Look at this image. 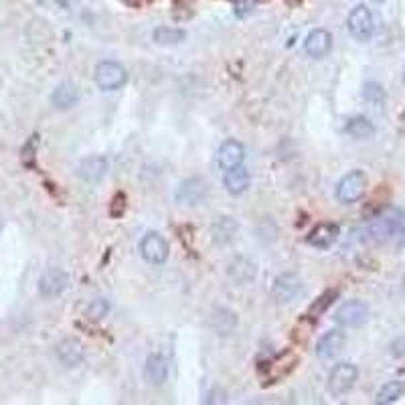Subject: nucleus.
Masks as SVG:
<instances>
[{
  "label": "nucleus",
  "mask_w": 405,
  "mask_h": 405,
  "mask_svg": "<svg viewBox=\"0 0 405 405\" xmlns=\"http://www.w3.org/2000/svg\"><path fill=\"white\" fill-rule=\"evenodd\" d=\"M363 98L367 99L373 106H381L385 101V89L377 81H367L363 87Z\"/></svg>",
  "instance_id": "27"
},
{
  "label": "nucleus",
  "mask_w": 405,
  "mask_h": 405,
  "mask_svg": "<svg viewBox=\"0 0 405 405\" xmlns=\"http://www.w3.org/2000/svg\"><path fill=\"white\" fill-rule=\"evenodd\" d=\"M69 286V276L61 268H51L39 280V292L43 298H57L61 296Z\"/></svg>",
  "instance_id": "8"
},
{
  "label": "nucleus",
  "mask_w": 405,
  "mask_h": 405,
  "mask_svg": "<svg viewBox=\"0 0 405 405\" xmlns=\"http://www.w3.org/2000/svg\"><path fill=\"white\" fill-rule=\"evenodd\" d=\"M244 159H246V148L237 140H225L217 150V164L223 171H231V169L241 166Z\"/></svg>",
  "instance_id": "11"
},
{
  "label": "nucleus",
  "mask_w": 405,
  "mask_h": 405,
  "mask_svg": "<svg viewBox=\"0 0 405 405\" xmlns=\"http://www.w3.org/2000/svg\"><path fill=\"white\" fill-rule=\"evenodd\" d=\"M256 4H254V0H244V2H237L235 4V13L239 14V16H246V14L251 13V9H254Z\"/></svg>",
  "instance_id": "30"
},
{
  "label": "nucleus",
  "mask_w": 405,
  "mask_h": 405,
  "mask_svg": "<svg viewBox=\"0 0 405 405\" xmlns=\"http://www.w3.org/2000/svg\"><path fill=\"white\" fill-rule=\"evenodd\" d=\"M334 298H336V292H334V290L324 292V294L320 296L319 300H314V304L310 306V316H319V314H322V312L334 302Z\"/></svg>",
  "instance_id": "28"
},
{
  "label": "nucleus",
  "mask_w": 405,
  "mask_h": 405,
  "mask_svg": "<svg viewBox=\"0 0 405 405\" xmlns=\"http://www.w3.org/2000/svg\"><path fill=\"white\" fill-rule=\"evenodd\" d=\"M346 29H349L351 37L356 39V41H361V43L369 41V39L373 37V33H375V21H373L371 9H367L365 4L355 6V9L349 13Z\"/></svg>",
  "instance_id": "4"
},
{
  "label": "nucleus",
  "mask_w": 405,
  "mask_h": 405,
  "mask_svg": "<svg viewBox=\"0 0 405 405\" xmlns=\"http://www.w3.org/2000/svg\"><path fill=\"white\" fill-rule=\"evenodd\" d=\"M344 132L351 136V138H355V140H369V138L375 136V126L365 116H355V118H351L346 122Z\"/></svg>",
  "instance_id": "22"
},
{
  "label": "nucleus",
  "mask_w": 405,
  "mask_h": 405,
  "mask_svg": "<svg viewBox=\"0 0 405 405\" xmlns=\"http://www.w3.org/2000/svg\"><path fill=\"white\" fill-rule=\"evenodd\" d=\"M205 195H207V183L201 176H191L176 189V201L181 205H189V207L199 205L205 199Z\"/></svg>",
  "instance_id": "9"
},
{
  "label": "nucleus",
  "mask_w": 405,
  "mask_h": 405,
  "mask_svg": "<svg viewBox=\"0 0 405 405\" xmlns=\"http://www.w3.org/2000/svg\"><path fill=\"white\" fill-rule=\"evenodd\" d=\"M144 377L150 385L162 387L169 381V361L159 353L148 356L146 365H144Z\"/></svg>",
  "instance_id": "14"
},
{
  "label": "nucleus",
  "mask_w": 405,
  "mask_h": 405,
  "mask_svg": "<svg viewBox=\"0 0 405 405\" xmlns=\"http://www.w3.org/2000/svg\"><path fill=\"white\" fill-rule=\"evenodd\" d=\"M404 81H405V69H404Z\"/></svg>",
  "instance_id": "32"
},
{
  "label": "nucleus",
  "mask_w": 405,
  "mask_h": 405,
  "mask_svg": "<svg viewBox=\"0 0 405 405\" xmlns=\"http://www.w3.org/2000/svg\"><path fill=\"white\" fill-rule=\"evenodd\" d=\"M391 355L397 356V359H401V356H405V334H401V336H397L395 341L391 343Z\"/></svg>",
  "instance_id": "29"
},
{
  "label": "nucleus",
  "mask_w": 405,
  "mask_h": 405,
  "mask_svg": "<svg viewBox=\"0 0 405 405\" xmlns=\"http://www.w3.org/2000/svg\"><path fill=\"white\" fill-rule=\"evenodd\" d=\"M365 191H367V174L363 171H351L336 184V199L344 205H351L365 195Z\"/></svg>",
  "instance_id": "3"
},
{
  "label": "nucleus",
  "mask_w": 405,
  "mask_h": 405,
  "mask_svg": "<svg viewBox=\"0 0 405 405\" xmlns=\"http://www.w3.org/2000/svg\"><path fill=\"white\" fill-rule=\"evenodd\" d=\"M213 241L219 244V246H225L229 241H234L235 234H237V223L231 219V217H221L219 221L213 225Z\"/></svg>",
  "instance_id": "24"
},
{
  "label": "nucleus",
  "mask_w": 405,
  "mask_h": 405,
  "mask_svg": "<svg viewBox=\"0 0 405 405\" xmlns=\"http://www.w3.org/2000/svg\"><path fill=\"white\" fill-rule=\"evenodd\" d=\"M332 49V35L326 29H314L306 35L304 41V51L314 59L326 57Z\"/></svg>",
  "instance_id": "13"
},
{
  "label": "nucleus",
  "mask_w": 405,
  "mask_h": 405,
  "mask_svg": "<svg viewBox=\"0 0 405 405\" xmlns=\"http://www.w3.org/2000/svg\"><path fill=\"white\" fill-rule=\"evenodd\" d=\"M152 37L159 45H179L184 41L186 33L181 29H172V26H159V29H154Z\"/></svg>",
  "instance_id": "25"
},
{
  "label": "nucleus",
  "mask_w": 405,
  "mask_h": 405,
  "mask_svg": "<svg viewBox=\"0 0 405 405\" xmlns=\"http://www.w3.org/2000/svg\"><path fill=\"white\" fill-rule=\"evenodd\" d=\"M404 231H405V219L404 215L397 213V211L375 217L373 221L369 223L367 227L369 237H371L373 241H377V244L387 241V239H391L395 235L404 234Z\"/></svg>",
  "instance_id": "1"
},
{
  "label": "nucleus",
  "mask_w": 405,
  "mask_h": 405,
  "mask_svg": "<svg viewBox=\"0 0 405 405\" xmlns=\"http://www.w3.org/2000/svg\"><path fill=\"white\" fill-rule=\"evenodd\" d=\"M375 2H385V0H375Z\"/></svg>",
  "instance_id": "31"
},
{
  "label": "nucleus",
  "mask_w": 405,
  "mask_h": 405,
  "mask_svg": "<svg viewBox=\"0 0 405 405\" xmlns=\"http://www.w3.org/2000/svg\"><path fill=\"white\" fill-rule=\"evenodd\" d=\"M77 101H79V89L74 84H69V81L59 84L51 94V104L57 110H69V108H74Z\"/></svg>",
  "instance_id": "19"
},
{
  "label": "nucleus",
  "mask_w": 405,
  "mask_h": 405,
  "mask_svg": "<svg viewBox=\"0 0 405 405\" xmlns=\"http://www.w3.org/2000/svg\"><path fill=\"white\" fill-rule=\"evenodd\" d=\"M237 326V316L234 310L229 308H217L211 316V329L217 332L219 336H227L231 334Z\"/></svg>",
  "instance_id": "21"
},
{
  "label": "nucleus",
  "mask_w": 405,
  "mask_h": 405,
  "mask_svg": "<svg viewBox=\"0 0 405 405\" xmlns=\"http://www.w3.org/2000/svg\"><path fill=\"white\" fill-rule=\"evenodd\" d=\"M356 377H359V369L353 363H339V365H334L331 375H329V391L334 397H341V395L353 389V385L356 383Z\"/></svg>",
  "instance_id": "5"
},
{
  "label": "nucleus",
  "mask_w": 405,
  "mask_h": 405,
  "mask_svg": "<svg viewBox=\"0 0 405 405\" xmlns=\"http://www.w3.org/2000/svg\"><path fill=\"white\" fill-rule=\"evenodd\" d=\"M249 183H251V176L246 166L225 171V176H223V184H225L227 193H231V195H244L249 189Z\"/></svg>",
  "instance_id": "20"
},
{
  "label": "nucleus",
  "mask_w": 405,
  "mask_h": 405,
  "mask_svg": "<svg viewBox=\"0 0 405 405\" xmlns=\"http://www.w3.org/2000/svg\"><path fill=\"white\" fill-rule=\"evenodd\" d=\"M336 239H339V225H334V223H319L308 234V244L316 249H329L334 246Z\"/></svg>",
  "instance_id": "16"
},
{
  "label": "nucleus",
  "mask_w": 405,
  "mask_h": 405,
  "mask_svg": "<svg viewBox=\"0 0 405 405\" xmlns=\"http://www.w3.org/2000/svg\"><path fill=\"white\" fill-rule=\"evenodd\" d=\"M57 356L65 367H77L86 359V349L77 339H65L57 346Z\"/></svg>",
  "instance_id": "18"
},
{
  "label": "nucleus",
  "mask_w": 405,
  "mask_h": 405,
  "mask_svg": "<svg viewBox=\"0 0 405 405\" xmlns=\"http://www.w3.org/2000/svg\"><path fill=\"white\" fill-rule=\"evenodd\" d=\"M304 292V284L296 274H280L274 282V296L278 302H292Z\"/></svg>",
  "instance_id": "10"
},
{
  "label": "nucleus",
  "mask_w": 405,
  "mask_h": 405,
  "mask_svg": "<svg viewBox=\"0 0 405 405\" xmlns=\"http://www.w3.org/2000/svg\"><path fill=\"white\" fill-rule=\"evenodd\" d=\"M334 320L344 326V329H356V326H363L369 320V306L361 300H351V302H344L343 306L336 310Z\"/></svg>",
  "instance_id": "7"
},
{
  "label": "nucleus",
  "mask_w": 405,
  "mask_h": 405,
  "mask_svg": "<svg viewBox=\"0 0 405 405\" xmlns=\"http://www.w3.org/2000/svg\"><path fill=\"white\" fill-rule=\"evenodd\" d=\"M344 346V332L341 331H329L326 334H322L316 343V356L322 359V361H329V359H334L343 351Z\"/></svg>",
  "instance_id": "15"
},
{
  "label": "nucleus",
  "mask_w": 405,
  "mask_h": 405,
  "mask_svg": "<svg viewBox=\"0 0 405 405\" xmlns=\"http://www.w3.org/2000/svg\"><path fill=\"white\" fill-rule=\"evenodd\" d=\"M108 314H110V302L106 298H96L89 302V306H87V319L89 320L98 322V320L106 319Z\"/></svg>",
  "instance_id": "26"
},
{
  "label": "nucleus",
  "mask_w": 405,
  "mask_h": 405,
  "mask_svg": "<svg viewBox=\"0 0 405 405\" xmlns=\"http://www.w3.org/2000/svg\"><path fill=\"white\" fill-rule=\"evenodd\" d=\"M96 84L104 91H116L128 84V71L122 63L118 61H99L96 65Z\"/></svg>",
  "instance_id": "2"
},
{
  "label": "nucleus",
  "mask_w": 405,
  "mask_h": 405,
  "mask_svg": "<svg viewBox=\"0 0 405 405\" xmlns=\"http://www.w3.org/2000/svg\"><path fill=\"white\" fill-rule=\"evenodd\" d=\"M227 276H229L237 286H246V284H251L256 280V276H258V266H256L254 259L237 256V258L229 261V266H227Z\"/></svg>",
  "instance_id": "12"
},
{
  "label": "nucleus",
  "mask_w": 405,
  "mask_h": 405,
  "mask_svg": "<svg viewBox=\"0 0 405 405\" xmlns=\"http://www.w3.org/2000/svg\"><path fill=\"white\" fill-rule=\"evenodd\" d=\"M140 254L148 264L160 266L169 259V244L159 231H148L140 241Z\"/></svg>",
  "instance_id": "6"
},
{
  "label": "nucleus",
  "mask_w": 405,
  "mask_h": 405,
  "mask_svg": "<svg viewBox=\"0 0 405 405\" xmlns=\"http://www.w3.org/2000/svg\"><path fill=\"white\" fill-rule=\"evenodd\" d=\"M404 395H405V381H399V379L387 381L379 391H377L375 401L379 405H389V404H395V401H399Z\"/></svg>",
  "instance_id": "23"
},
{
  "label": "nucleus",
  "mask_w": 405,
  "mask_h": 405,
  "mask_svg": "<svg viewBox=\"0 0 405 405\" xmlns=\"http://www.w3.org/2000/svg\"><path fill=\"white\" fill-rule=\"evenodd\" d=\"M79 176L86 181V183H99L104 179V174L108 171V160L99 154H94V156H87V159L81 160L79 164Z\"/></svg>",
  "instance_id": "17"
}]
</instances>
